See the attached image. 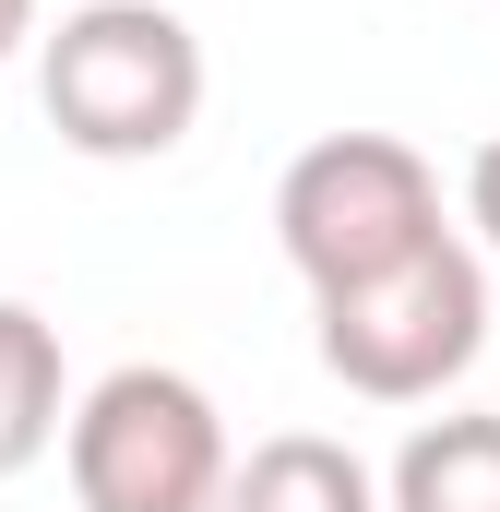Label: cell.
I'll use <instances>...</instances> for the list:
<instances>
[{"label": "cell", "mask_w": 500, "mask_h": 512, "mask_svg": "<svg viewBox=\"0 0 500 512\" xmlns=\"http://www.w3.org/2000/svg\"><path fill=\"white\" fill-rule=\"evenodd\" d=\"M36 96L48 131L96 167L179 155L203 120V36L167 0H84L60 12V36H36Z\"/></svg>", "instance_id": "1"}, {"label": "cell", "mask_w": 500, "mask_h": 512, "mask_svg": "<svg viewBox=\"0 0 500 512\" xmlns=\"http://www.w3.org/2000/svg\"><path fill=\"white\" fill-rule=\"evenodd\" d=\"M429 239H441V167L405 131H322L274 179V251L298 262L310 298H346Z\"/></svg>", "instance_id": "2"}, {"label": "cell", "mask_w": 500, "mask_h": 512, "mask_svg": "<svg viewBox=\"0 0 500 512\" xmlns=\"http://www.w3.org/2000/svg\"><path fill=\"white\" fill-rule=\"evenodd\" d=\"M310 346H322V370L358 405H429L441 382H465L477 346H489V262L441 227L429 251H405L393 274L346 286V298H310Z\"/></svg>", "instance_id": "3"}, {"label": "cell", "mask_w": 500, "mask_h": 512, "mask_svg": "<svg viewBox=\"0 0 500 512\" xmlns=\"http://www.w3.org/2000/svg\"><path fill=\"white\" fill-rule=\"evenodd\" d=\"M60 465H72L84 512H215L239 453H227V417L191 370L131 358L60 417Z\"/></svg>", "instance_id": "4"}, {"label": "cell", "mask_w": 500, "mask_h": 512, "mask_svg": "<svg viewBox=\"0 0 500 512\" xmlns=\"http://www.w3.org/2000/svg\"><path fill=\"white\" fill-rule=\"evenodd\" d=\"M215 512H381V477L322 429H274V441H250L227 465Z\"/></svg>", "instance_id": "5"}, {"label": "cell", "mask_w": 500, "mask_h": 512, "mask_svg": "<svg viewBox=\"0 0 500 512\" xmlns=\"http://www.w3.org/2000/svg\"><path fill=\"white\" fill-rule=\"evenodd\" d=\"M381 512H500V417L465 405V417L405 429V453L381 477Z\"/></svg>", "instance_id": "6"}, {"label": "cell", "mask_w": 500, "mask_h": 512, "mask_svg": "<svg viewBox=\"0 0 500 512\" xmlns=\"http://www.w3.org/2000/svg\"><path fill=\"white\" fill-rule=\"evenodd\" d=\"M72 393H60V322L0 298V477H24L48 441H60Z\"/></svg>", "instance_id": "7"}, {"label": "cell", "mask_w": 500, "mask_h": 512, "mask_svg": "<svg viewBox=\"0 0 500 512\" xmlns=\"http://www.w3.org/2000/svg\"><path fill=\"white\" fill-rule=\"evenodd\" d=\"M465 227H477L465 251H477V262H500V131L477 143V167H465Z\"/></svg>", "instance_id": "8"}, {"label": "cell", "mask_w": 500, "mask_h": 512, "mask_svg": "<svg viewBox=\"0 0 500 512\" xmlns=\"http://www.w3.org/2000/svg\"><path fill=\"white\" fill-rule=\"evenodd\" d=\"M24 36H36V0H0V60H12Z\"/></svg>", "instance_id": "9"}]
</instances>
